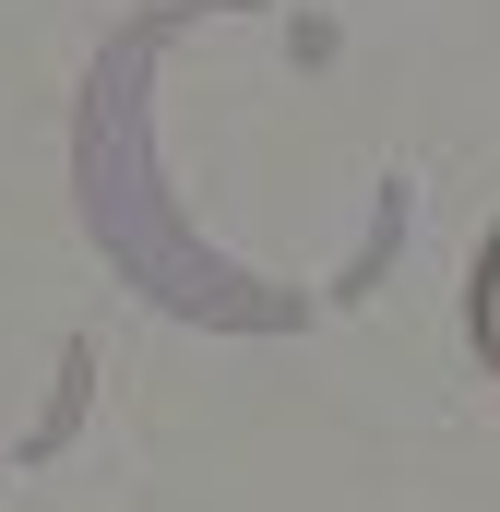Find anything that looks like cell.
I'll return each instance as SVG.
<instances>
[{
  "label": "cell",
  "mask_w": 500,
  "mask_h": 512,
  "mask_svg": "<svg viewBox=\"0 0 500 512\" xmlns=\"http://www.w3.org/2000/svg\"><path fill=\"white\" fill-rule=\"evenodd\" d=\"M477 310H489V346H500V262H489V298H477Z\"/></svg>",
  "instance_id": "6da1fadb"
}]
</instances>
